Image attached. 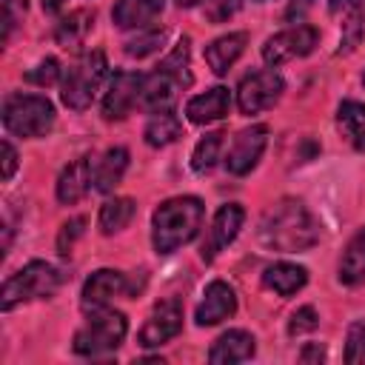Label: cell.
<instances>
[{"label": "cell", "instance_id": "27", "mask_svg": "<svg viewBox=\"0 0 365 365\" xmlns=\"http://www.w3.org/2000/svg\"><path fill=\"white\" fill-rule=\"evenodd\" d=\"M180 134H182V123H180V117L174 111L151 114V120L145 123V131H143V137H145V143L151 148H163V145L174 143Z\"/></svg>", "mask_w": 365, "mask_h": 365}, {"label": "cell", "instance_id": "12", "mask_svg": "<svg viewBox=\"0 0 365 365\" xmlns=\"http://www.w3.org/2000/svg\"><path fill=\"white\" fill-rule=\"evenodd\" d=\"M265 145H268V125L242 128V131L234 137V143H231V148H228V154H225V168H228L231 174H237V177L248 174V171L259 163Z\"/></svg>", "mask_w": 365, "mask_h": 365}, {"label": "cell", "instance_id": "10", "mask_svg": "<svg viewBox=\"0 0 365 365\" xmlns=\"http://www.w3.org/2000/svg\"><path fill=\"white\" fill-rule=\"evenodd\" d=\"M140 91H143V74L137 71H114L103 97V120H125L134 108H140Z\"/></svg>", "mask_w": 365, "mask_h": 365}, {"label": "cell", "instance_id": "25", "mask_svg": "<svg viewBox=\"0 0 365 365\" xmlns=\"http://www.w3.org/2000/svg\"><path fill=\"white\" fill-rule=\"evenodd\" d=\"M91 26H94V11L77 9V11H71L68 17H63V20L57 23L54 40H57V46H63V48H80L83 40H86V34L91 31Z\"/></svg>", "mask_w": 365, "mask_h": 365}, {"label": "cell", "instance_id": "4", "mask_svg": "<svg viewBox=\"0 0 365 365\" xmlns=\"http://www.w3.org/2000/svg\"><path fill=\"white\" fill-rule=\"evenodd\" d=\"M63 285V274L46 262V259H31L29 265H23L20 271H14L0 291V308L11 311L23 302L31 299H48L57 294V288Z\"/></svg>", "mask_w": 365, "mask_h": 365}, {"label": "cell", "instance_id": "37", "mask_svg": "<svg viewBox=\"0 0 365 365\" xmlns=\"http://www.w3.org/2000/svg\"><path fill=\"white\" fill-rule=\"evenodd\" d=\"M17 168V151L9 140H3V180H11Z\"/></svg>", "mask_w": 365, "mask_h": 365}, {"label": "cell", "instance_id": "19", "mask_svg": "<svg viewBox=\"0 0 365 365\" xmlns=\"http://www.w3.org/2000/svg\"><path fill=\"white\" fill-rule=\"evenodd\" d=\"M245 43H248V34L245 31H228L217 40H211L205 46V63L214 74H228V68L240 60V54L245 51Z\"/></svg>", "mask_w": 365, "mask_h": 365}, {"label": "cell", "instance_id": "30", "mask_svg": "<svg viewBox=\"0 0 365 365\" xmlns=\"http://www.w3.org/2000/svg\"><path fill=\"white\" fill-rule=\"evenodd\" d=\"M362 40V14L359 9H348V14L342 17V34H339V54H351Z\"/></svg>", "mask_w": 365, "mask_h": 365}, {"label": "cell", "instance_id": "9", "mask_svg": "<svg viewBox=\"0 0 365 365\" xmlns=\"http://www.w3.org/2000/svg\"><path fill=\"white\" fill-rule=\"evenodd\" d=\"M317 43H319V31L314 26H291L262 43V60L268 66H282L288 60L311 54L317 48Z\"/></svg>", "mask_w": 365, "mask_h": 365}, {"label": "cell", "instance_id": "15", "mask_svg": "<svg viewBox=\"0 0 365 365\" xmlns=\"http://www.w3.org/2000/svg\"><path fill=\"white\" fill-rule=\"evenodd\" d=\"M234 314H237V294H234V288L228 282H222V279L208 282L205 291H202V299H200V305L194 311L197 325H202V328L205 325H217V322H222V319H228Z\"/></svg>", "mask_w": 365, "mask_h": 365}, {"label": "cell", "instance_id": "32", "mask_svg": "<svg viewBox=\"0 0 365 365\" xmlns=\"http://www.w3.org/2000/svg\"><path fill=\"white\" fill-rule=\"evenodd\" d=\"M83 231H86V217H71L68 222L60 225V234H57V251H60V257H68L71 254V248L83 237Z\"/></svg>", "mask_w": 365, "mask_h": 365}, {"label": "cell", "instance_id": "31", "mask_svg": "<svg viewBox=\"0 0 365 365\" xmlns=\"http://www.w3.org/2000/svg\"><path fill=\"white\" fill-rule=\"evenodd\" d=\"M345 362L365 365V322H354L345 339Z\"/></svg>", "mask_w": 365, "mask_h": 365}, {"label": "cell", "instance_id": "40", "mask_svg": "<svg viewBox=\"0 0 365 365\" xmlns=\"http://www.w3.org/2000/svg\"><path fill=\"white\" fill-rule=\"evenodd\" d=\"M354 6H359V0H328L331 11H345V9H354Z\"/></svg>", "mask_w": 365, "mask_h": 365}, {"label": "cell", "instance_id": "26", "mask_svg": "<svg viewBox=\"0 0 365 365\" xmlns=\"http://www.w3.org/2000/svg\"><path fill=\"white\" fill-rule=\"evenodd\" d=\"M339 131L354 143L356 151H365V106L356 100H342L336 108Z\"/></svg>", "mask_w": 365, "mask_h": 365}, {"label": "cell", "instance_id": "17", "mask_svg": "<svg viewBox=\"0 0 365 365\" xmlns=\"http://www.w3.org/2000/svg\"><path fill=\"white\" fill-rule=\"evenodd\" d=\"M257 351V342L248 331L242 328H231L225 334H220L208 351V362L214 365H231V362H245L251 359Z\"/></svg>", "mask_w": 365, "mask_h": 365}, {"label": "cell", "instance_id": "11", "mask_svg": "<svg viewBox=\"0 0 365 365\" xmlns=\"http://www.w3.org/2000/svg\"><path fill=\"white\" fill-rule=\"evenodd\" d=\"M182 331V305L177 299H163L151 308L145 325L140 328V345L143 348H157L174 339Z\"/></svg>", "mask_w": 365, "mask_h": 365}, {"label": "cell", "instance_id": "28", "mask_svg": "<svg viewBox=\"0 0 365 365\" xmlns=\"http://www.w3.org/2000/svg\"><path fill=\"white\" fill-rule=\"evenodd\" d=\"M165 43V29L163 26H143V29H137V34L134 37H128L125 43H123V51L128 54V57H148V54H154L160 46Z\"/></svg>", "mask_w": 365, "mask_h": 365}, {"label": "cell", "instance_id": "33", "mask_svg": "<svg viewBox=\"0 0 365 365\" xmlns=\"http://www.w3.org/2000/svg\"><path fill=\"white\" fill-rule=\"evenodd\" d=\"M26 80L34 83V86H51V83L60 80V63H57L54 57H46V60H40L31 71H26Z\"/></svg>", "mask_w": 365, "mask_h": 365}, {"label": "cell", "instance_id": "1", "mask_svg": "<svg viewBox=\"0 0 365 365\" xmlns=\"http://www.w3.org/2000/svg\"><path fill=\"white\" fill-rule=\"evenodd\" d=\"M322 225L302 200H279L259 222V242L271 251L297 254L319 242Z\"/></svg>", "mask_w": 365, "mask_h": 365}, {"label": "cell", "instance_id": "43", "mask_svg": "<svg viewBox=\"0 0 365 365\" xmlns=\"http://www.w3.org/2000/svg\"><path fill=\"white\" fill-rule=\"evenodd\" d=\"M362 86H365V71H362Z\"/></svg>", "mask_w": 365, "mask_h": 365}, {"label": "cell", "instance_id": "24", "mask_svg": "<svg viewBox=\"0 0 365 365\" xmlns=\"http://www.w3.org/2000/svg\"><path fill=\"white\" fill-rule=\"evenodd\" d=\"M336 277H339L342 285H359L365 279V225L348 240Z\"/></svg>", "mask_w": 365, "mask_h": 365}, {"label": "cell", "instance_id": "34", "mask_svg": "<svg viewBox=\"0 0 365 365\" xmlns=\"http://www.w3.org/2000/svg\"><path fill=\"white\" fill-rule=\"evenodd\" d=\"M317 325H319V317H317L314 305H302V308H297V311L291 314V319H288V334H291V336H299V334L314 331Z\"/></svg>", "mask_w": 365, "mask_h": 365}, {"label": "cell", "instance_id": "7", "mask_svg": "<svg viewBox=\"0 0 365 365\" xmlns=\"http://www.w3.org/2000/svg\"><path fill=\"white\" fill-rule=\"evenodd\" d=\"M128 334V322L120 311H103L94 308L88 322L74 334V354L80 356H100L108 351H117Z\"/></svg>", "mask_w": 365, "mask_h": 365}, {"label": "cell", "instance_id": "38", "mask_svg": "<svg viewBox=\"0 0 365 365\" xmlns=\"http://www.w3.org/2000/svg\"><path fill=\"white\" fill-rule=\"evenodd\" d=\"M311 6H314V0H291L285 9V20H302Z\"/></svg>", "mask_w": 365, "mask_h": 365}, {"label": "cell", "instance_id": "6", "mask_svg": "<svg viewBox=\"0 0 365 365\" xmlns=\"http://www.w3.org/2000/svg\"><path fill=\"white\" fill-rule=\"evenodd\" d=\"M106 74H108V63H106V54L100 48L83 54L63 74V91H60L63 106H68L71 111H86L91 106V100L97 97Z\"/></svg>", "mask_w": 365, "mask_h": 365}, {"label": "cell", "instance_id": "2", "mask_svg": "<svg viewBox=\"0 0 365 365\" xmlns=\"http://www.w3.org/2000/svg\"><path fill=\"white\" fill-rule=\"evenodd\" d=\"M202 200L197 197H171L157 205L151 217V242L157 254H174L180 245L191 242L202 225Z\"/></svg>", "mask_w": 365, "mask_h": 365}, {"label": "cell", "instance_id": "21", "mask_svg": "<svg viewBox=\"0 0 365 365\" xmlns=\"http://www.w3.org/2000/svg\"><path fill=\"white\" fill-rule=\"evenodd\" d=\"M308 282V268L297 262H274L262 271V285L279 297H294Z\"/></svg>", "mask_w": 365, "mask_h": 365}, {"label": "cell", "instance_id": "41", "mask_svg": "<svg viewBox=\"0 0 365 365\" xmlns=\"http://www.w3.org/2000/svg\"><path fill=\"white\" fill-rule=\"evenodd\" d=\"M40 6H43V11L54 14V11H60V9L66 6V0H40Z\"/></svg>", "mask_w": 365, "mask_h": 365}, {"label": "cell", "instance_id": "16", "mask_svg": "<svg viewBox=\"0 0 365 365\" xmlns=\"http://www.w3.org/2000/svg\"><path fill=\"white\" fill-rule=\"evenodd\" d=\"M88 188H94V163H91V157H80V160L68 163L57 177V200L63 205L80 202L88 194Z\"/></svg>", "mask_w": 365, "mask_h": 365}, {"label": "cell", "instance_id": "8", "mask_svg": "<svg viewBox=\"0 0 365 365\" xmlns=\"http://www.w3.org/2000/svg\"><path fill=\"white\" fill-rule=\"evenodd\" d=\"M285 91V83L277 71L271 68H262V71H254V74H245L237 86V106L242 114H259L265 108H274V103L282 97Z\"/></svg>", "mask_w": 365, "mask_h": 365}, {"label": "cell", "instance_id": "42", "mask_svg": "<svg viewBox=\"0 0 365 365\" xmlns=\"http://www.w3.org/2000/svg\"><path fill=\"white\" fill-rule=\"evenodd\" d=\"M174 3H177L180 9H191V6H197L200 0H174Z\"/></svg>", "mask_w": 365, "mask_h": 365}, {"label": "cell", "instance_id": "5", "mask_svg": "<svg viewBox=\"0 0 365 365\" xmlns=\"http://www.w3.org/2000/svg\"><path fill=\"white\" fill-rule=\"evenodd\" d=\"M3 125L14 137H46L54 125V106L48 97L11 91L3 100Z\"/></svg>", "mask_w": 365, "mask_h": 365}, {"label": "cell", "instance_id": "13", "mask_svg": "<svg viewBox=\"0 0 365 365\" xmlns=\"http://www.w3.org/2000/svg\"><path fill=\"white\" fill-rule=\"evenodd\" d=\"M242 222H245V211H242V205H237V202L220 205L217 214H214V220H211V228H208V237H205V242H202V251H200L202 259L211 262L225 245H231V242L237 240Z\"/></svg>", "mask_w": 365, "mask_h": 365}, {"label": "cell", "instance_id": "29", "mask_svg": "<svg viewBox=\"0 0 365 365\" xmlns=\"http://www.w3.org/2000/svg\"><path fill=\"white\" fill-rule=\"evenodd\" d=\"M222 131H211V134H205L197 145H194V154H191V168L197 171V174H208L214 165H217V160H220V148H222Z\"/></svg>", "mask_w": 365, "mask_h": 365}, {"label": "cell", "instance_id": "18", "mask_svg": "<svg viewBox=\"0 0 365 365\" xmlns=\"http://www.w3.org/2000/svg\"><path fill=\"white\" fill-rule=\"evenodd\" d=\"M228 106H231V94L225 86H214L197 97H191L185 103V117L197 125H205V123H214V120H222L228 114Z\"/></svg>", "mask_w": 365, "mask_h": 365}, {"label": "cell", "instance_id": "20", "mask_svg": "<svg viewBox=\"0 0 365 365\" xmlns=\"http://www.w3.org/2000/svg\"><path fill=\"white\" fill-rule=\"evenodd\" d=\"M125 168H128V148H123V145L108 148L100 160H94V191H100V194L114 191L120 185Z\"/></svg>", "mask_w": 365, "mask_h": 365}, {"label": "cell", "instance_id": "44", "mask_svg": "<svg viewBox=\"0 0 365 365\" xmlns=\"http://www.w3.org/2000/svg\"><path fill=\"white\" fill-rule=\"evenodd\" d=\"M259 3H265V0H259Z\"/></svg>", "mask_w": 365, "mask_h": 365}, {"label": "cell", "instance_id": "22", "mask_svg": "<svg viewBox=\"0 0 365 365\" xmlns=\"http://www.w3.org/2000/svg\"><path fill=\"white\" fill-rule=\"evenodd\" d=\"M163 6L165 0H117L111 20L120 29H143L163 11Z\"/></svg>", "mask_w": 365, "mask_h": 365}, {"label": "cell", "instance_id": "23", "mask_svg": "<svg viewBox=\"0 0 365 365\" xmlns=\"http://www.w3.org/2000/svg\"><path fill=\"white\" fill-rule=\"evenodd\" d=\"M137 214V202L131 197H114V200H106L100 205V214H97V228L100 234L111 237V234H120L123 228H128V222L134 220Z\"/></svg>", "mask_w": 365, "mask_h": 365}, {"label": "cell", "instance_id": "39", "mask_svg": "<svg viewBox=\"0 0 365 365\" xmlns=\"http://www.w3.org/2000/svg\"><path fill=\"white\" fill-rule=\"evenodd\" d=\"M319 359H325V348H322L319 342L305 345V348L299 351V362H319Z\"/></svg>", "mask_w": 365, "mask_h": 365}, {"label": "cell", "instance_id": "35", "mask_svg": "<svg viewBox=\"0 0 365 365\" xmlns=\"http://www.w3.org/2000/svg\"><path fill=\"white\" fill-rule=\"evenodd\" d=\"M240 9H242V0H208L205 20L208 23H228Z\"/></svg>", "mask_w": 365, "mask_h": 365}, {"label": "cell", "instance_id": "14", "mask_svg": "<svg viewBox=\"0 0 365 365\" xmlns=\"http://www.w3.org/2000/svg\"><path fill=\"white\" fill-rule=\"evenodd\" d=\"M134 291V285H131V279H128V274H123V271H114V268H100V271H94L86 282H83V308L88 311H94V308H103V305H108L114 297H120V294H131Z\"/></svg>", "mask_w": 365, "mask_h": 365}, {"label": "cell", "instance_id": "3", "mask_svg": "<svg viewBox=\"0 0 365 365\" xmlns=\"http://www.w3.org/2000/svg\"><path fill=\"white\" fill-rule=\"evenodd\" d=\"M188 57H191V48H188V37H182L174 51L151 71L143 77V91H140V108L148 111V114H157V111H171V106L177 103L180 91L191 86V71H188Z\"/></svg>", "mask_w": 365, "mask_h": 365}, {"label": "cell", "instance_id": "36", "mask_svg": "<svg viewBox=\"0 0 365 365\" xmlns=\"http://www.w3.org/2000/svg\"><path fill=\"white\" fill-rule=\"evenodd\" d=\"M26 6H29V0H3V43H9L11 29L23 17Z\"/></svg>", "mask_w": 365, "mask_h": 365}]
</instances>
